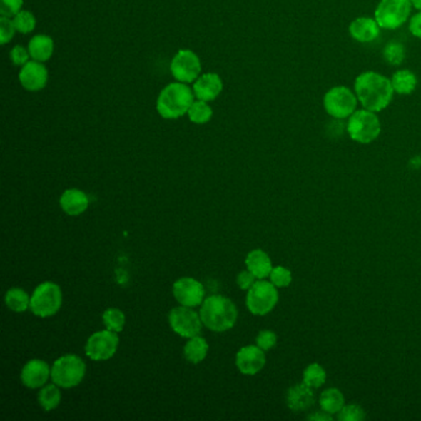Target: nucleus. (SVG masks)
<instances>
[{
    "instance_id": "nucleus-1",
    "label": "nucleus",
    "mask_w": 421,
    "mask_h": 421,
    "mask_svg": "<svg viewBox=\"0 0 421 421\" xmlns=\"http://www.w3.org/2000/svg\"><path fill=\"white\" fill-rule=\"evenodd\" d=\"M355 93L363 109L380 113L388 108L395 92L390 78L373 71H367L355 81Z\"/></svg>"
},
{
    "instance_id": "nucleus-2",
    "label": "nucleus",
    "mask_w": 421,
    "mask_h": 421,
    "mask_svg": "<svg viewBox=\"0 0 421 421\" xmlns=\"http://www.w3.org/2000/svg\"><path fill=\"white\" fill-rule=\"evenodd\" d=\"M203 325L215 333L233 329L238 321V308L229 298L211 295L206 298L201 308Z\"/></svg>"
},
{
    "instance_id": "nucleus-3",
    "label": "nucleus",
    "mask_w": 421,
    "mask_h": 421,
    "mask_svg": "<svg viewBox=\"0 0 421 421\" xmlns=\"http://www.w3.org/2000/svg\"><path fill=\"white\" fill-rule=\"evenodd\" d=\"M194 92L186 83H171L160 93L157 99V111L165 119H177L188 114L194 101Z\"/></svg>"
},
{
    "instance_id": "nucleus-4",
    "label": "nucleus",
    "mask_w": 421,
    "mask_h": 421,
    "mask_svg": "<svg viewBox=\"0 0 421 421\" xmlns=\"http://www.w3.org/2000/svg\"><path fill=\"white\" fill-rule=\"evenodd\" d=\"M346 130L351 140L362 145H367L378 138L382 131V125L375 111L367 109L356 110L348 118Z\"/></svg>"
},
{
    "instance_id": "nucleus-5",
    "label": "nucleus",
    "mask_w": 421,
    "mask_h": 421,
    "mask_svg": "<svg viewBox=\"0 0 421 421\" xmlns=\"http://www.w3.org/2000/svg\"><path fill=\"white\" fill-rule=\"evenodd\" d=\"M86 363L76 355H66L56 360L51 368V380L61 388H73L81 385L86 375Z\"/></svg>"
},
{
    "instance_id": "nucleus-6",
    "label": "nucleus",
    "mask_w": 421,
    "mask_h": 421,
    "mask_svg": "<svg viewBox=\"0 0 421 421\" xmlns=\"http://www.w3.org/2000/svg\"><path fill=\"white\" fill-rule=\"evenodd\" d=\"M412 6L410 0H380L375 8V21L380 29L397 30L410 18Z\"/></svg>"
},
{
    "instance_id": "nucleus-7",
    "label": "nucleus",
    "mask_w": 421,
    "mask_h": 421,
    "mask_svg": "<svg viewBox=\"0 0 421 421\" xmlns=\"http://www.w3.org/2000/svg\"><path fill=\"white\" fill-rule=\"evenodd\" d=\"M357 96L350 88L339 86L329 89L324 96V109L334 119H348L357 110Z\"/></svg>"
},
{
    "instance_id": "nucleus-8",
    "label": "nucleus",
    "mask_w": 421,
    "mask_h": 421,
    "mask_svg": "<svg viewBox=\"0 0 421 421\" xmlns=\"http://www.w3.org/2000/svg\"><path fill=\"white\" fill-rule=\"evenodd\" d=\"M62 305V292L56 283L44 282L32 293L30 309L36 316L49 318L55 315Z\"/></svg>"
},
{
    "instance_id": "nucleus-9",
    "label": "nucleus",
    "mask_w": 421,
    "mask_h": 421,
    "mask_svg": "<svg viewBox=\"0 0 421 421\" xmlns=\"http://www.w3.org/2000/svg\"><path fill=\"white\" fill-rule=\"evenodd\" d=\"M280 295L272 282L260 280L248 289L246 305L253 315L263 316L275 309Z\"/></svg>"
},
{
    "instance_id": "nucleus-10",
    "label": "nucleus",
    "mask_w": 421,
    "mask_h": 421,
    "mask_svg": "<svg viewBox=\"0 0 421 421\" xmlns=\"http://www.w3.org/2000/svg\"><path fill=\"white\" fill-rule=\"evenodd\" d=\"M119 346V336L113 330L98 331L88 339L86 353L93 361H106L114 356Z\"/></svg>"
},
{
    "instance_id": "nucleus-11",
    "label": "nucleus",
    "mask_w": 421,
    "mask_h": 421,
    "mask_svg": "<svg viewBox=\"0 0 421 421\" xmlns=\"http://www.w3.org/2000/svg\"><path fill=\"white\" fill-rule=\"evenodd\" d=\"M170 325L176 334L182 338H194L202 331L203 321L201 314L194 312L192 308L177 307L172 309L168 316Z\"/></svg>"
},
{
    "instance_id": "nucleus-12",
    "label": "nucleus",
    "mask_w": 421,
    "mask_h": 421,
    "mask_svg": "<svg viewBox=\"0 0 421 421\" xmlns=\"http://www.w3.org/2000/svg\"><path fill=\"white\" fill-rule=\"evenodd\" d=\"M202 71L201 60L193 51L181 50L171 62V72L178 82L192 83L197 81Z\"/></svg>"
},
{
    "instance_id": "nucleus-13",
    "label": "nucleus",
    "mask_w": 421,
    "mask_h": 421,
    "mask_svg": "<svg viewBox=\"0 0 421 421\" xmlns=\"http://www.w3.org/2000/svg\"><path fill=\"white\" fill-rule=\"evenodd\" d=\"M204 287L201 282L184 277L173 284V295L176 300L183 307L194 308L204 302Z\"/></svg>"
},
{
    "instance_id": "nucleus-14",
    "label": "nucleus",
    "mask_w": 421,
    "mask_h": 421,
    "mask_svg": "<svg viewBox=\"0 0 421 421\" xmlns=\"http://www.w3.org/2000/svg\"><path fill=\"white\" fill-rule=\"evenodd\" d=\"M49 72L39 61H29L19 73V81L29 92H39L46 87Z\"/></svg>"
},
{
    "instance_id": "nucleus-15",
    "label": "nucleus",
    "mask_w": 421,
    "mask_h": 421,
    "mask_svg": "<svg viewBox=\"0 0 421 421\" xmlns=\"http://www.w3.org/2000/svg\"><path fill=\"white\" fill-rule=\"evenodd\" d=\"M265 365V351L258 346H245L236 355V366L243 375H257L263 370Z\"/></svg>"
},
{
    "instance_id": "nucleus-16",
    "label": "nucleus",
    "mask_w": 421,
    "mask_h": 421,
    "mask_svg": "<svg viewBox=\"0 0 421 421\" xmlns=\"http://www.w3.org/2000/svg\"><path fill=\"white\" fill-rule=\"evenodd\" d=\"M50 377V366L42 360L29 361L21 371V382L30 390H36L46 385Z\"/></svg>"
},
{
    "instance_id": "nucleus-17",
    "label": "nucleus",
    "mask_w": 421,
    "mask_h": 421,
    "mask_svg": "<svg viewBox=\"0 0 421 421\" xmlns=\"http://www.w3.org/2000/svg\"><path fill=\"white\" fill-rule=\"evenodd\" d=\"M348 31L353 40L361 44H370L380 37V26L375 18L361 16L355 19L352 23L350 24Z\"/></svg>"
},
{
    "instance_id": "nucleus-18",
    "label": "nucleus",
    "mask_w": 421,
    "mask_h": 421,
    "mask_svg": "<svg viewBox=\"0 0 421 421\" xmlns=\"http://www.w3.org/2000/svg\"><path fill=\"white\" fill-rule=\"evenodd\" d=\"M223 91V81L216 73L203 74L198 77L193 86L194 96L199 101H211L218 98Z\"/></svg>"
},
{
    "instance_id": "nucleus-19",
    "label": "nucleus",
    "mask_w": 421,
    "mask_h": 421,
    "mask_svg": "<svg viewBox=\"0 0 421 421\" xmlns=\"http://www.w3.org/2000/svg\"><path fill=\"white\" fill-rule=\"evenodd\" d=\"M60 206L66 214L78 216L87 210L89 206V198L86 193L79 189H67L61 196Z\"/></svg>"
},
{
    "instance_id": "nucleus-20",
    "label": "nucleus",
    "mask_w": 421,
    "mask_h": 421,
    "mask_svg": "<svg viewBox=\"0 0 421 421\" xmlns=\"http://www.w3.org/2000/svg\"><path fill=\"white\" fill-rule=\"evenodd\" d=\"M315 400L313 388L308 387L305 383L292 387L287 393V404L293 412H304L312 407Z\"/></svg>"
},
{
    "instance_id": "nucleus-21",
    "label": "nucleus",
    "mask_w": 421,
    "mask_h": 421,
    "mask_svg": "<svg viewBox=\"0 0 421 421\" xmlns=\"http://www.w3.org/2000/svg\"><path fill=\"white\" fill-rule=\"evenodd\" d=\"M248 270L256 275L257 280H265L273 270L270 256L262 250H253L246 257Z\"/></svg>"
},
{
    "instance_id": "nucleus-22",
    "label": "nucleus",
    "mask_w": 421,
    "mask_h": 421,
    "mask_svg": "<svg viewBox=\"0 0 421 421\" xmlns=\"http://www.w3.org/2000/svg\"><path fill=\"white\" fill-rule=\"evenodd\" d=\"M54 41L50 36L46 35H37L31 39L29 42L28 50L30 52L32 60L39 61V62H45L49 60L52 54H54Z\"/></svg>"
},
{
    "instance_id": "nucleus-23",
    "label": "nucleus",
    "mask_w": 421,
    "mask_h": 421,
    "mask_svg": "<svg viewBox=\"0 0 421 421\" xmlns=\"http://www.w3.org/2000/svg\"><path fill=\"white\" fill-rule=\"evenodd\" d=\"M394 92L400 96H409L417 89V76L409 69H399L390 79Z\"/></svg>"
},
{
    "instance_id": "nucleus-24",
    "label": "nucleus",
    "mask_w": 421,
    "mask_h": 421,
    "mask_svg": "<svg viewBox=\"0 0 421 421\" xmlns=\"http://www.w3.org/2000/svg\"><path fill=\"white\" fill-rule=\"evenodd\" d=\"M209 351V345L201 336H194L184 346V357L194 365L204 361Z\"/></svg>"
},
{
    "instance_id": "nucleus-25",
    "label": "nucleus",
    "mask_w": 421,
    "mask_h": 421,
    "mask_svg": "<svg viewBox=\"0 0 421 421\" xmlns=\"http://www.w3.org/2000/svg\"><path fill=\"white\" fill-rule=\"evenodd\" d=\"M320 407L324 412L329 414H339L340 410L345 407L343 394L338 388H330L321 393Z\"/></svg>"
},
{
    "instance_id": "nucleus-26",
    "label": "nucleus",
    "mask_w": 421,
    "mask_h": 421,
    "mask_svg": "<svg viewBox=\"0 0 421 421\" xmlns=\"http://www.w3.org/2000/svg\"><path fill=\"white\" fill-rule=\"evenodd\" d=\"M31 298L21 288H11L5 294V304L10 310L15 313H24L30 308Z\"/></svg>"
},
{
    "instance_id": "nucleus-27",
    "label": "nucleus",
    "mask_w": 421,
    "mask_h": 421,
    "mask_svg": "<svg viewBox=\"0 0 421 421\" xmlns=\"http://www.w3.org/2000/svg\"><path fill=\"white\" fill-rule=\"evenodd\" d=\"M39 403L46 412H51L59 407L61 403V392L59 390V385L54 383V385L44 387L39 393Z\"/></svg>"
},
{
    "instance_id": "nucleus-28",
    "label": "nucleus",
    "mask_w": 421,
    "mask_h": 421,
    "mask_svg": "<svg viewBox=\"0 0 421 421\" xmlns=\"http://www.w3.org/2000/svg\"><path fill=\"white\" fill-rule=\"evenodd\" d=\"M188 116L194 124H206L208 121H210L211 116H213V109L208 104V101L198 99V101H193L192 106L188 110Z\"/></svg>"
},
{
    "instance_id": "nucleus-29",
    "label": "nucleus",
    "mask_w": 421,
    "mask_h": 421,
    "mask_svg": "<svg viewBox=\"0 0 421 421\" xmlns=\"http://www.w3.org/2000/svg\"><path fill=\"white\" fill-rule=\"evenodd\" d=\"M325 370L318 363L309 365L305 368L304 373H303V383H305L308 387H310L313 390L320 388L321 385L325 383Z\"/></svg>"
},
{
    "instance_id": "nucleus-30",
    "label": "nucleus",
    "mask_w": 421,
    "mask_h": 421,
    "mask_svg": "<svg viewBox=\"0 0 421 421\" xmlns=\"http://www.w3.org/2000/svg\"><path fill=\"white\" fill-rule=\"evenodd\" d=\"M383 57L390 66H399L405 60V47L402 42H388L383 50Z\"/></svg>"
},
{
    "instance_id": "nucleus-31",
    "label": "nucleus",
    "mask_w": 421,
    "mask_h": 421,
    "mask_svg": "<svg viewBox=\"0 0 421 421\" xmlns=\"http://www.w3.org/2000/svg\"><path fill=\"white\" fill-rule=\"evenodd\" d=\"M103 321L106 329L113 330L115 333H121L124 330V313L116 308H110L103 314Z\"/></svg>"
},
{
    "instance_id": "nucleus-32",
    "label": "nucleus",
    "mask_w": 421,
    "mask_h": 421,
    "mask_svg": "<svg viewBox=\"0 0 421 421\" xmlns=\"http://www.w3.org/2000/svg\"><path fill=\"white\" fill-rule=\"evenodd\" d=\"M13 21H14L16 31L21 32V34H29L36 26V19L30 11H26V10L19 11L13 19Z\"/></svg>"
},
{
    "instance_id": "nucleus-33",
    "label": "nucleus",
    "mask_w": 421,
    "mask_h": 421,
    "mask_svg": "<svg viewBox=\"0 0 421 421\" xmlns=\"http://www.w3.org/2000/svg\"><path fill=\"white\" fill-rule=\"evenodd\" d=\"M270 282L275 284L277 288H285L292 283V273L288 268L278 265L270 272Z\"/></svg>"
},
{
    "instance_id": "nucleus-34",
    "label": "nucleus",
    "mask_w": 421,
    "mask_h": 421,
    "mask_svg": "<svg viewBox=\"0 0 421 421\" xmlns=\"http://www.w3.org/2000/svg\"><path fill=\"white\" fill-rule=\"evenodd\" d=\"M365 417L366 412L356 404L345 405L339 412V420L341 421H362L365 420Z\"/></svg>"
},
{
    "instance_id": "nucleus-35",
    "label": "nucleus",
    "mask_w": 421,
    "mask_h": 421,
    "mask_svg": "<svg viewBox=\"0 0 421 421\" xmlns=\"http://www.w3.org/2000/svg\"><path fill=\"white\" fill-rule=\"evenodd\" d=\"M16 28L13 20L6 16L0 18V42L1 45H6L14 37Z\"/></svg>"
},
{
    "instance_id": "nucleus-36",
    "label": "nucleus",
    "mask_w": 421,
    "mask_h": 421,
    "mask_svg": "<svg viewBox=\"0 0 421 421\" xmlns=\"http://www.w3.org/2000/svg\"><path fill=\"white\" fill-rule=\"evenodd\" d=\"M23 0H0V14L11 18L21 11Z\"/></svg>"
},
{
    "instance_id": "nucleus-37",
    "label": "nucleus",
    "mask_w": 421,
    "mask_h": 421,
    "mask_svg": "<svg viewBox=\"0 0 421 421\" xmlns=\"http://www.w3.org/2000/svg\"><path fill=\"white\" fill-rule=\"evenodd\" d=\"M257 346L262 348L263 351H268L273 348L277 343V335L270 330H263L256 338Z\"/></svg>"
},
{
    "instance_id": "nucleus-38",
    "label": "nucleus",
    "mask_w": 421,
    "mask_h": 421,
    "mask_svg": "<svg viewBox=\"0 0 421 421\" xmlns=\"http://www.w3.org/2000/svg\"><path fill=\"white\" fill-rule=\"evenodd\" d=\"M10 55H11V60H13V64L15 66H25V64H28L29 59L31 57L29 50L24 49L23 46H15L11 50Z\"/></svg>"
},
{
    "instance_id": "nucleus-39",
    "label": "nucleus",
    "mask_w": 421,
    "mask_h": 421,
    "mask_svg": "<svg viewBox=\"0 0 421 421\" xmlns=\"http://www.w3.org/2000/svg\"><path fill=\"white\" fill-rule=\"evenodd\" d=\"M256 283V275H253L250 270H243L238 275V284L243 290H248L253 284Z\"/></svg>"
},
{
    "instance_id": "nucleus-40",
    "label": "nucleus",
    "mask_w": 421,
    "mask_h": 421,
    "mask_svg": "<svg viewBox=\"0 0 421 421\" xmlns=\"http://www.w3.org/2000/svg\"><path fill=\"white\" fill-rule=\"evenodd\" d=\"M409 31L412 32V36L421 39V11L412 15L409 23Z\"/></svg>"
},
{
    "instance_id": "nucleus-41",
    "label": "nucleus",
    "mask_w": 421,
    "mask_h": 421,
    "mask_svg": "<svg viewBox=\"0 0 421 421\" xmlns=\"http://www.w3.org/2000/svg\"><path fill=\"white\" fill-rule=\"evenodd\" d=\"M309 419L315 421H330L333 420V417H331V414H329V412L323 410V412H315L312 415H309Z\"/></svg>"
},
{
    "instance_id": "nucleus-42",
    "label": "nucleus",
    "mask_w": 421,
    "mask_h": 421,
    "mask_svg": "<svg viewBox=\"0 0 421 421\" xmlns=\"http://www.w3.org/2000/svg\"><path fill=\"white\" fill-rule=\"evenodd\" d=\"M410 1H412V6H414L415 9L421 11V0H410Z\"/></svg>"
}]
</instances>
